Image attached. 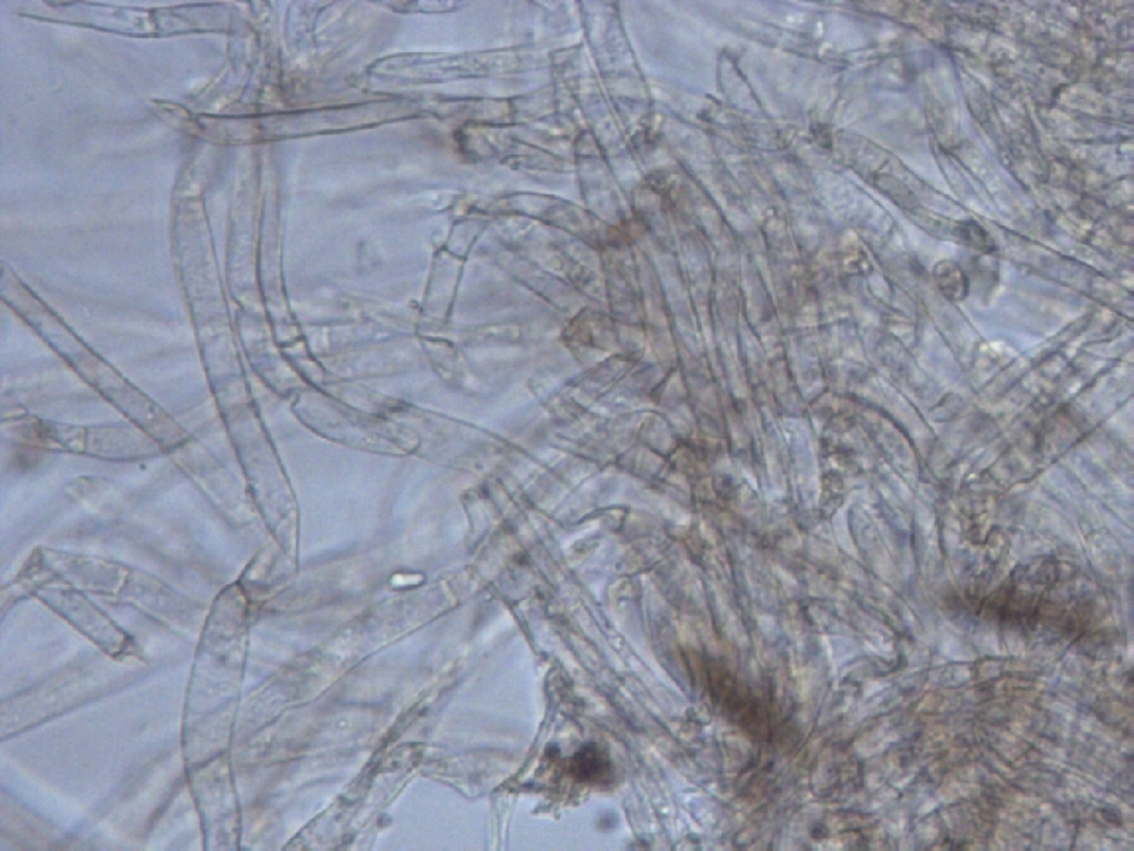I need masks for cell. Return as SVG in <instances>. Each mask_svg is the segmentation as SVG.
Instances as JSON below:
<instances>
[{"mask_svg":"<svg viewBox=\"0 0 1134 851\" xmlns=\"http://www.w3.org/2000/svg\"><path fill=\"white\" fill-rule=\"evenodd\" d=\"M567 771L576 782L591 786H607L614 781L610 755L600 745L586 744L567 764Z\"/></svg>","mask_w":1134,"mask_h":851,"instance_id":"1","label":"cell"},{"mask_svg":"<svg viewBox=\"0 0 1134 851\" xmlns=\"http://www.w3.org/2000/svg\"><path fill=\"white\" fill-rule=\"evenodd\" d=\"M934 279L938 290L946 299L957 302L963 301L967 296L968 282L960 266L953 262H942L936 265Z\"/></svg>","mask_w":1134,"mask_h":851,"instance_id":"2","label":"cell"}]
</instances>
